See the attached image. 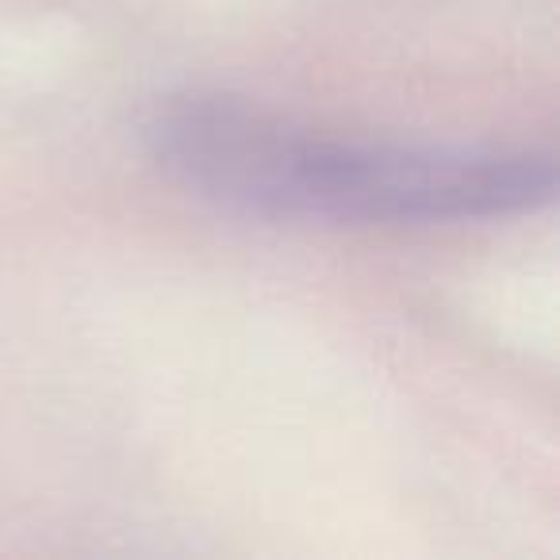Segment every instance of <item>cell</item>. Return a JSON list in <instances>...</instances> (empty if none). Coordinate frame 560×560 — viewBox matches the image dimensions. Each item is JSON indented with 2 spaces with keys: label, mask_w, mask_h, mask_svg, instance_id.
<instances>
[{
  "label": "cell",
  "mask_w": 560,
  "mask_h": 560,
  "mask_svg": "<svg viewBox=\"0 0 560 560\" xmlns=\"http://www.w3.org/2000/svg\"><path fill=\"white\" fill-rule=\"evenodd\" d=\"M142 142L188 196L265 223L415 231L503 223L557 200L552 150L330 135L219 89L162 96Z\"/></svg>",
  "instance_id": "1"
}]
</instances>
